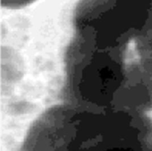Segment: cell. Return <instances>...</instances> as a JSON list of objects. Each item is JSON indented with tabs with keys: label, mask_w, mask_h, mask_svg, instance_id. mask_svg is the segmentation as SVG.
I'll list each match as a JSON object with an SVG mask.
<instances>
[{
	"label": "cell",
	"mask_w": 152,
	"mask_h": 151,
	"mask_svg": "<svg viewBox=\"0 0 152 151\" xmlns=\"http://www.w3.org/2000/svg\"><path fill=\"white\" fill-rule=\"evenodd\" d=\"M69 151H152V118L121 108H81Z\"/></svg>",
	"instance_id": "7a4b0ae2"
},
{
	"label": "cell",
	"mask_w": 152,
	"mask_h": 151,
	"mask_svg": "<svg viewBox=\"0 0 152 151\" xmlns=\"http://www.w3.org/2000/svg\"><path fill=\"white\" fill-rule=\"evenodd\" d=\"M152 16V0H80L75 35L99 47L127 49Z\"/></svg>",
	"instance_id": "3957f363"
},
{
	"label": "cell",
	"mask_w": 152,
	"mask_h": 151,
	"mask_svg": "<svg viewBox=\"0 0 152 151\" xmlns=\"http://www.w3.org/2000/svg\"><path fill=\"white\" fill-rule=\"evenodd\" d=\"M76 113L67 102L48 108L31 126L21 151H69Z\"/></svg>",
	"instance_id": "277c9868"
},
{
	"label": "cell",
	"mask_w": 152,
	"mask_h": 151,
	"mask_svg": "<svg viewBox=\"0 0 152 151\" xmlns=\"http://www.w3.org/2000/svg\"><path fill=\"white\" fill-rule=\"evenodd\" d=\"M113 107L145 114L152 111V73L139 60L128 63L125 81Z\"/></svg>",
	"instance_id": "5b68a950"
},
{
	"label": "cell",
	"mask_w": 152,
	"mask_h": 151,
	"mask_svg": "<svg viewBox=\"0 0 152 151\" xmlns=\"http://www.w3.org/2000/svg\"><path fill=\"white\" fill-rule=\"evenodd\" d=\"M64 60L67 103L88 109L113 108L126 78V49L105 48L75 35Z\"/></svg>",
	"instance_id": "6da1fadb"
},
{
	"label": "cell",
	"mask_w": 152,
	"mask_h": 151,
	"mask_svg": "<svg viewBox=\"0 0 152 151\" xmlns=\"http://www.w3.org/2000/svg\"><path fill=\"white\" fill-rule=\"evenodd\" d=\"M3 6L7 8H19L31 4L35 0H1Z\"/></svg>",
	"instance_id": "52a82bcc"
},
{
	"label": "cell",
	"mask_w": 152,
	"mask_h": 151,
	"mask_svg": "<svg viewBox=\"0 0 152 151\" xmlns=\"http://www.w3.org/2000/svg\"><path fill=\"white\" fill-rule=\"evenodd\" d=\"M139 61L152 73V16L135 39Z\"/></svg>",
	"instance_id": "8992f818"
}]
</instances>
